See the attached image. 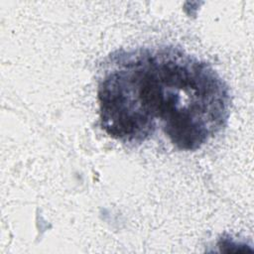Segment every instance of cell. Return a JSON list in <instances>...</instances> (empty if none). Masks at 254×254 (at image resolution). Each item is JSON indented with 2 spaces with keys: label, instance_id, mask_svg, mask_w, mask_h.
Returning <instances> with one entry per match:
<instances>
[{
  "label": "cell",
  "instance_id": "obj_1",
  "mask_svg": "<svg viewBox=\"0 0 254 254\" xmlns=\"http://www.w3.org/2000/svg\"><path fill=\"white\" fill-rule=\"evenodd\" d=\"M99 124L111 138L141 144L162 129L195 151L227 124L229 87L214 67L173 45L120 50L98 81Z\"/></svg>",
  "mask_w": 254,
  "mask_h": 254
}]
</instances>
